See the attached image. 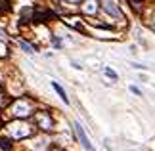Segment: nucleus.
I'll return each mask as SVG.
<instances>
[{"label": "nucleus", "instance_id": "1", "mask_svg": "<svg viewBox=\"0 0 155 151\" xmlns=\"http://www.w3.org/2000/svg\"><path fill=\"white\" fill-rule=\"evenodd\" d=\"M75 130H77V136H79V140H81V143H82V147H84L86 151H96L92 147V143H90V140L86 138V134H84V130H82V126L79 124V123H75Z\"/></svg>", "mask_w": 155, "mask_h": 151}, {"label": "nucleus", "instance_id": "2", "mask_svg": "<svg viewBox=\"0 0 155 151\" xmlns=\"http://www.w3.org/2000/svg\"><path fill=\"white\" fill-rule=\"evenodd\" d=\"M104 8L109 11V14H113V15H121V11H119V10L115 8V4L109 2V0H104Z\"/></svg>", "mask_w": 155, "mask_h": 151}, {"label": "nucleus", "instance_id": "3", "mask_svg": "<svg viewBox=\"0 0 155 151\" xmlns=\"http://www.w3.org/2000/svg\"><path fill=\"white\" fill-rule=\"evenodd\" d=\"M52 86H54V90H56V92L59 94V98H61V100L65 101V103H69V100H67V94H65V90H63L61 86H59L58 82H52Z\"/></svg>", "mask_w": 155, "mask_h": 151}, {"label": "nucleus", "instance_id": "4", "mask_svg": "<svg viewBox=\"0 0 155 151\" xmlns=\"http://www.w3.org/2000/svg\"><path fill=\"white\" fill-rule=\"evenodd\" d=\"M19 46H21V48H23V50H25V52H29V54H31V52H33V48H31V46H29V44H27V42H19Z\"/></svg>", "mask_w": 155, "mask_h": 151}, {"label": "nucleus", "instance_id": "5", "mask_svg": "<svg viewBox=\"0 0 155 151\" xmlns=\"http://www.w3.org/2000/svg\"><path fill=\"white\" fill-rule=\"evenodd\" d=\"M104 71H105V75H107V77H111V78H117V73H113L111 69H107V67H105Z\"/></svg>", "mask_w": 155, "mask_h": 151}, {"label": "nucleus", "instance_id": "6", "mask_svg": "<svg viewBox=\"0 0 155 151\" xmlns=\"http://www.w3.org/2000/svg\"><path fill=\"white\" fill-rule=\"evenodd\" d=\"M0 146H2L6 151H8V149H10V142H8V140H0Z\"/></svg>", "mask_w": 155, "mask_h": 151}, {"label": "nucleus", "instance_id": "7", "mask_svg": "<svg viewBox=\"0 0 155 151\" xmlns=\"http://www.w3.org/2000/svg\"><path fill=\"white\" fill-rule=\"evenodd\" d=\"M130 90H132V92H134V94H138V96L142 94V92H140V90H138V88H134V86H130Z\"/></svg>", "mask_w": 155, "mask_h": 151}]
</instances>
